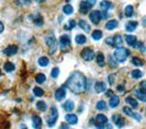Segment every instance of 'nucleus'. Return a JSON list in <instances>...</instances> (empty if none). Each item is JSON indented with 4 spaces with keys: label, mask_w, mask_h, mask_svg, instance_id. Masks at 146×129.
Segmentation results:
<instances>
[{
    "label": "nucleus",
    "mask_w": 146,
    "mask_h": 129,
    "mask_svg": "<svg viewBox=\"0 0 146 129\" xmlns=\"http://www.w3.org/2000/svg\"><path fill=\"white\" fill-rule=\"evenodd\" d=\"M66 86L72 93L80 95L86 90V78L83 74L77 71L68 77Z\"/></svg>",
    "instance_id": "nucleus-1"
},
{
    "label": "nucleus",
    "mask_w": 146,
    "mask_h": 129,
    "mask_svg": "<svg viewBox=\"0 0 146 129\" xmlns=\"http://www.w3.org/2000/svg\"><path fill=\"white\" fill-rule=\"evenodd\" d=\"M129 56H130V51L123 47L118 48L115 50V52H114V57H115L116 60L119 63H123Z\"/></svg>",
    "instance_id": "nucleus-2"
},
{
    "label": "nucleus",
    "mask_w": 146,
    "mask_h": 129,
    "mask_svg": "<svg viewBox=\"0 0 146 129\" xmlns=\"http://www.w3.org/2000/svg\"><path fill=\"white\" fill-rule=\"evenodd\" d=\"M105 43L109 45L110 47L120 48L122 45V38L120 35H115L112 38H107L106 41H105Z\"/></svg>",
    "instance_id": "nucleus-3"
},
{
    "label": "nucleus",
    "mask_w": 146,
    "mask_h": 129,
    "mask_svg": "<svg viewBox=\"0 0 146 129\" xmlns=\"http://www.w3.org/2000/svg\"><path fill=\"white\" fill-rule=\"evenodd\" d=\"M59 47L63 52H67L70 47V38L68 35H62L59 38Z\"/></svg>",
    "instance_id": "nucleus-4"
},
{
    "label": "nucleus",
    "mask_w": 146,
    "mask_h": 129,
    "mask_svg": "<svg viewBox=\"0 0 146 129\" xmlns=\"http://www.w3.org/2000/svg\"><path fill=\"white\" fill-rule=\"evenodd\" d=\"M58 110H57L56 107H51V115H50V116L47 117V123L49 127H52L55 124H56V122L58 120Z\"/></svg>",
    "instance_id": "nucleus-5"
},
{
    "label": "nucleus",
    "mask_w": 146,
    "mask_h": 129,
    "mask_svg": "<svg viewBox=\"0 0 146 129\" xmlns=\"http://www.w3.org/2000/svg\"><path fill=\"white\" fill-rule=\"evenodd\" d=\"M46 44L48 47L50 55H53L57 51V41L54 36H48V38H46Z\"/></svg>",
    "instance_id": "nucleus-6"
},
{
    "label": "nucleus",
    "mask_w": 146,
    "mask_h": 129,
    "mask_svg": "<svg viewBox=\"0 0 146 129\" xmlns=\"http://www.w3.org/2000/svg\"><path fill=\"white\" fill-rule=\"evenodd\" d=\"M108 122V118L102 114H100L95 119V126L97 128H104Z\"/></svg>",
    "instance_id": "nucleus-7"
},
{
    "label": "nucleus",
    "mask_w": 146,
    "mask_h": 129,
    "mask_svg": "<svg viewBox=\"0 0 146 129\" xmlns=\"http://www.w3.org/2000/svg\"><path fill=\"white\" fill-rule=\"evenodd\" d=\"M80 55H81V57L87 62L91 61L93 59V57H94V52L92 51V49H90L89 47H85L81 51Z\"/></svg>",
    "instance_id": "nucleus-8"
},
{
    "label": "nucleus",
    "mask_w": 146,
    "mask_h": 129,
    "mask_svg": "<svg viewBox=\"0 0 146 129\" xmlns=\"http://www.w3.org/2000/svg\"><path fill=\"white\" fill-rule=\"evenodd\" d=\"M102 18V12L99 10H94L90 14V19L94 25H98Z\"/></svg>",
    "instance_id": "nucleus-9"
},
{
    "label": "nucleus",
    "mask_w": 146,
    "mask_h": 129,
    "mask_svg": "<svg viewBox=\"0 0 146 129\" xmlns=\"http://www.w3.org/2000/svg\"><path fill=\"white\" fill-rule=\"evenodd\" d=\"M125 40H126V43L128 45H131V47H135V48L139 47L141 45V43H140V42L137 41V38L135 36H131V35L126 36H125Z\"/></svg>",
    "instance_id": "nucleus-10"
},
{
    "label": "nucleus",
    "mask_w": 146,
    "mask_h": 129,
    "mask_svg": "<svg viewBox=\"0 0 146 129\" xmlns=\"http://www.w3.org/2000/svg\"><path fill=\"white\" fill-rule=\"evenodd\" d=\"M18 51V47L17 45H11L7 47V48H5L3 50V54L5 56H7V57H12L14 55H16Z\"/></svg>",
    "instance_id": "nucleus-11"
},
{
    "label": "nucleus",
    "mask_w": 146,
    "mask_h": 129,
    "mask_svg": "<svg viewBox=\"0 0 146 129\" xmlns=\"http://www.w3.org/2000/svg\"><path fill=\"white\" fill-rule=\"evenodd\" d=\"M123 112H124V114H126L127 116H131V118L135 119L136 121L141 122V116L140 114L133 113L131 108L127 107H123Z\"/></svg>",
    "instance_id": "nucleus-12"
},
{
    "label": "nucleus",
    "mask_w": 146,
    "mask_h": 129,
    "mask_svg": "<svg viewBox=\"0 0 146 129\" xmlns=\"http://www.w3.org/2000/svg\"><path fill=\"white\" fill-rule=\"evenodd\" d=\"M112 121L118 128H122L125 125V119L121 116L120 115H114L112 116Z\"/></svg>",
    "instance_id": "nucleus-13"
},
{
    "label": "nucleus",
    "mask_w": 146,
    "mask_h": 129,
    "mask_svg": "<svg viewBox=\"0 0 146 129\" xmlns=\"http://www.w3.org/2000/svg\"><path fill=\"white\" fill-rule=\"evenodd\" d=\"M91 5L88 1H81L80 4V12L83 15H86L89 12V10L91 8Z\"/></svg>",
    "instance_id": "nucleus-14"
},
{
    "label": "nucleus",
    "mask_w": 146,
    "mask_h": 129,
    "mask_svg": "<svg viewBox=\"0 0 146 129\" xmlns=\"http://www.w3.org/2000/svg\"><path fill=\"white\" fill-rule=\"evenodd\" d=\"M66 97V90L64 88H58L56 92H55V98L57 101H62Z\"/></svg>",
    "instance_id": "nucleus-15"
},
{
    "label": "nucleus",
    "mask_w": 146,
    "mask_h": 129,
    "mask_svg": "<svg viewBox=\"0 0 146 129\" xmlns=\"http://www.w3.org/2000/svg\"><path fill=\"white\" fill-rule=\"evenodd\" d=\"M30 17H31L32 21L34 22V24H35L36 26H41L43 25V23H44L43 18H42V16H41L39 15V14H36V16H31Z\"/></svg>",
    "instance_id": "nucleus-16"
},
{
    "label": "nucleus",
    "mask_w": 146,
    "mask_h": 129,
    "mask_svg": "<svg viewBox=\"0 0 146 129\" xmlns=\"http://www.w3.org/2000/svg\"><path fill=\"white\" fill-rule=\"evenodd\" d=\"M66 121L70 124V125H76L78 123V117L74 114H68L65 116Z\"/></svg>",
    "instance_id": "nucleus-17"
},
{
    "label": "nucleus",
    "mask_w": 146,
    "mask_h": 129,
    "mask_svg": "<svg viewBox=\"0 0 146 129\" xmlns=\"http://www.w3.org/2000/svg\"><path fill=\"white\" fill-rule=\"evenodd\" d=\"M138 26V22L136 21H130L125 25V29L127 32H132L136 29V27Z\"/></svg>",
    "instance_id": "nucleus-18"
},
{
    "label": "nucleus",
    "mask_w": 146,
    "mask_h": 129,
    "mask_svg": "<svg viewBox=\"0 0 146 129\" xmlns=\"http://www.w3.org/2000/svg\"><path fill=\"white\" fill-rule=\"evenodd\" d=\"M32 125L34 128H41L42 126V120L38 116H34L32 117Z\"/></svg>",
    "instance_id": "nucleus-19"
},
{
    "label": "nucleus",
    "mask_w": 146,
    "mask_h": 129,
    "mask_svg": "<svg viewBox=\"0 0 146 129\" xmlns=\"http://www.w3.org/2000/svg\"><path fill=\"white\" fill-rule=\"evenodd\" d=\"M135 96L141 102H146V91L144 90H136L135 91Z\"/></svg>",
    "instance_id": "nucleus-20"
},
{
    "label": "nucleus",
    "mask_w": 146,
    "mask_h": 129,
    "mask_svg": "<svg viewBox=\"0 0 146 129\" xmlns=\"http://www.w3.org/2000/svg\"><path fill=\"white\" fill-rule=\"evenodd\" d=\"M105 89H106V84L103 82H96L95 84V90L97 93H102V92L105 91Z\"/></svg>",
    "instance_id": "nucleus-21"
},
{
    "label": "nucleus",
    "mask_w": 146,
    "mask_h": 129,
    "mask_svg": "<svg viewBox=\"0 0 146 129\" xmlns=\"http://www.w3.org/2000/svg\"><path fill=\"white\" fill-rule=\"evenodd\" d=\"M119 103H120V98H119L118 96H116V95H112V97L110 99V101H109L110 107H111V108L117 107Z\"/></svg>",
    "instance_id": "nucleus-22"
},
{
    "label": "nucleus",
    "mask_w": 146,
    "mask_h": 129,
    "mask_svg": "<svg viewBox=\"0 0 146 129\" xmlns=\"http://www.w3.org/2000/svg\"><path fill=\"white\" fill-rule=\"evenodd\" d=\"M79 26H80V27L82 30H84L85 32H87V33H89L90 30V25L85 20H83V19H80L79 21Z\"/></svg>",
    "instance_id": "nucleus-23"
},
{
    "label": "nucleus",
    "mask_w": 146,
    "mask_h": 129,
    "mask_svg": "<svg viewBox=\"0 0 146 129\" xmlns=\"http://www.w3.org/2000/svg\"><path fill=\"white\" fill-rule=\"evenodd\" d=\"M63 108L66 110L67 112H70L74 109V103L71 100H68L65 102V104L63 105Z\"/></svg>",
    "instance_id": "nucleus-24"
},
{
    "label": "nucleus",
    "mask_w": 146,
    "mask_h": 129,
    "mask_svg": "<svg viewBox=\"0 0 146 129\" xmlns=\"http://www.w3.org/2000/svg\"><path fill=\"white\" fill-rule=\"evenodd\" d=\"M111 7H112L111 3L110 1H107V0H103V1L100 3V8H102L103 12L105 13H106L108 11V9H110Z\"/></svg>",
    "instance_id": "nucleus-25"
},
{
    "label": "nucleus",
    "mask_w": 146,
    "mask_h": 129,
    "mask_svg": "<svg viewBox=\"0 0 146 129\" xmlns=\"http://www.w3.org/2000/svg\"><path fill=\"white\" fill-rule=\"evenodd\" d=\"M4 69L6 70V72L11 73L16 69V66H15V64H14L13 63L7 62V63H5V64H4Z\"/></svg>",
    "instance_id": "nucleus-26"
},
{
    "label": "nucleus",
    "mask_w": 146,
    "mask_h": 129,
    "mask_svg": "<svg viewBox=\"0 0 146 129\" xmlns=\"http://www.w3.org/2000/svg\"><path fill=\"white\" fill-rule=\"evenodd\" d=\"M117 26H118V21L114 19L109 21L106 24V28L108 30H113V29H115Z\"/></svg>",
    "instance_id": "nucleus-27"
},
{
    "label": "nucleus",
    "mask_w": 146,
    "mask_h": 129,
    "mask_svg": "<svg viewBox=\"0 0 146 129\" xmlns=\"http://www.w3.org/2000/svg\"><path fill=\"white\" fill-rule=\"evenodd\" d=\"M125 102L127 103V104H129V105H131V107L133 108V109H136V108H138V102L135 100V99H133L132 97H127L126 99H125Z\"/></svg>",
    "instance_id": "nucleus-28"
},
{
    "label": "nucleus",
    "mask_w": 146,
    "mask_h": 129,
    "mask_svg": "<svg viewBox=\"0 0 146 129\" xmlns=\"http://www.w3.org/2000/svg\"><path fill=\"white\" fill-rule=\"evenodd\" d=\"M75 41H76V43L78 44V45H83V44H85L86 43V41H87V39H86V36H84V35H78L76 38H75Z\"/></svg>",
    "instance_id": "nucleus-29"
},
{
    "label": "nucleus",
    "mask_w": 146,
    "mask_h": 129,
    "mask_svg": "<svg viewBox=\"0 0 146 129\" xmlns=\"http://www.w3.org/2000/svg\"><path fill=\"white\" fill-rule=\"evenodd\" d=\"M96 61H97V64H99L100 66H105V61H104V56L102 55V53H99L97 55V59H96Z\"/></svg>",
    "instance_id": "nucleus-30"
},
{
    "label": "nucleus",
    "mask_w": 146,
    "mask_h": 129,
    "mask_svg": "<svg viewBox=\"0 0 146 129\" xmlns=\"http://www.w3.org/2000/svg\"><path fill=\"white\" fill-rule=\"evenodd\" d=\"M48 64H49V60H48V57H41L38 59V64H39L40 66L46 67Z\"/></svg>",
    "instance_id": "nucleus-31"
},
{
    "label": "nucleus",
    "mask_w": 146,
    "mask_h": 129,
    "mask_svg": "<svg viewBox=\"0 0 146 129\" xmlns=\"http://www.w3.org/2000/svg\"><path fill=\"white\" fill-rule=\"evenodd\" d=\"M36 108L41 112H45L46 110H47V105H46L44 101H38V102H36Z\"/></svg>",
    "instance_id": "nucleus-32"
},
{
    "label": "nucleus",
    "mask_w": 146,
    "mask_h": 129,
    "mask_svg": "<svg viewBox=\"0 0 146 129\" xmlns=\"http://www.w3.org/2000/svg\"><path fill=\"white\" fill-rule=\"evenodd\" d=\"M46 76L44 75V74H38V75L36 76V82L38 83V84H43V83L46 81Z\"/></svg>",
    "instance_id": "nucleus-33"
},
{
    "label": "nucleus",
    "mask_w": 146,
    "mask_h": 129,
    "mask_svg": "<svg viewBox=\"0 0 146 129\" xmlns=\"http://www.w3.org/2000/svg\"><path fill=\"white\" fill-rule=\"evenodd\" d=\"M124 14L127 17H131L132 15H133V7H132V6H127L125 7Z\"/></svg>",
    "instance_id": "nucleus-34"
},
{
    "label": "nucleus",
    "mask_w": 146,
    "mask_h": 129,
    "mask_svg": "<svg viewBox=\"0 0 146 129\" xmlns=\"http://www.w3.org/2000/svg\"><path fill=\"white\" fill-rule=\"evenodd\" d=\"M91 36H92V38L94 40H100L102 38V32L100 30H95L92 33V35H91Z\"/></svg>",
    "instance_id": "nucleus-35"
},
{
    "label": "nucleus",
    "mask_w": 146,
    "mask_h": 129,
    "mask_svg": "<svg viewBox=\"0 0 146 129\" xmlns=\"http://www.w3.org/2000/svg\"><path fill=\"white\" fill-rule=\"evenodd\" d=\"M131 63L134 64L135 66H143V62L141 59L139 57H133L131 59Z\"/></svg>",
    "instance_id": "nucleus-36"
},
{
    "label": "nucleus",
    "mask_w": 146,
    "mask_h": 129,
    "mask_svg": "<svg viewBox=\"0 0 146 129\" xmlns=\"http://www.w3.org/2000/svg\"><path fill=\"white\" fill-rule=\"evenodd\" d=\"M63 12L64 14H66V15H71L73 13V7L70 6V5H66V6H64L63 7Z\"/></svg>",
    "instance_id": "nucleus-37"
},
{
    "label": "nucleus",
    "mask_w": 146,
    "mask_h": 129,
    "mask_svg": "<svg viewBox=\"0 0 146 129\" xmlns=\"http://www.w3.org/2000/svg\"><path fill=\"white\" fill-rule=\"evenodd\" d=\"M131 76L132 78H134V79H139V78L143 76V73L140 70H138V69H135V70L131 72Z\"/></svg>",
    "instance_id": "nucleus-38"
},
{
    "label": "nucleus",
    "mask_w": 146,
    "mask_h": 129,
    "mask_svg": "<svg viewBox=\"0 0 146 129\" xmlns=\"http://www.w3.org/2000/svg\"><path fill=\"white\" fill-rule=\"evenodd\" d=\"M107 107V105H106V103L104 102V101H99V102L97 103V105H96V108H97L98 110H104V109H106Z\"/></svg>",
    "instance_id": "nucleus-39"
},
{
    "label": "nucleus",
    "mask_w": 146,
    "mask_h": 129,
    "mask_svg": "<svg viewBox=\"0 0 146 129\" xmlns=\"http://www.w3.org/2000/svg\"><path fill=\"white\" fill-rule=\"evenodd\" d=\"M33 93L36 96H38V97H40V96H42L44 95V91L40 88V87H35L34 90H33Z\"/></svg>",
    "instance_id": "nucleus-40"
},
{
    "label": "nucleus",
    "mask_w": 146,
    "mask_h": 129,
    "mask_svg": "<svg viewBox=\"0 0 146 129\" xmlns=\"http://www.w3.org/2000/svg\"><path fill=\"white\" fill-rule=\"evenodd\" d=\"M75 26H76V22H75V20H70V22H68V26H64V29H66V30H71L72 28H74Z\"/></svg>",
    "instance_id": "nucleus-41"
},
{
    "label": "nucleus",
    "mask_w": 146,
    "mask_h": 129,
    "mask_svg": "<svg viewBox=\"0 0 146 129\" xmlns=\"http://www.w3.org/2000/svg\"><path fill=\"white\" fill-rule=\"evenodd\" d=\"M59 75V69L58 67H55L52 69V71H51V76L52 78H57Z\"/></svg>",
    "instance_id": "nucleus-42"
},
{
    "label": "nucleus",
    "mask_w": 146,
    "mask_h": 129,
    "mask_svg": "<svg viewBox=\"0 0 146 129\" xmlns=\"http://www.w3.org/2000/svg\"><path fill=\"white\" fill-rule=\"evenodd\" d=\"M109 63H110V66H111V67H114V68L117 67V64L114 62L112 57H111V56L109 57Z\"/></svg>",
    "instance_id": "nucleus-43"
},
{
    "label": "nucleus",
    "mask_w": 146,
    "mask_h": 129,
    "mask_svg": "<svg viewBox=\"0 0 146 129\" xmlns=\"http://www.w3.org/2000/svg\"><path fill=\"white\" fill-rule=\"evenodd\" d=\"M18 5H20V6H25V5H29L31 0H17Z\"/></svg>",
    "instance_id": "nucleus-44"
},
{
    "label": "nucleus",
    "mask_w": 146,
    "mask_h": 129,
    "mask_svg": "<svg viewBox=\"0 0 146 129\" xmlns=\"http://www.w3.org/2000/svg\"><path fill=\"white\" fill-rule=\"evenodd\" d=\"M140 87H141V89H143V90L146 91V81L141 82V84H140Z\"/></svg>",
    "instance_id": "nucleus-45"
},
{
    "label": "nucleus",
    "mask_w": 146,
    "mask_h": 129,
    "mask_svg": "<svg viewBox=\"0 0 146 129\" xmlns=\"http://www.w3.org/2000/svg\"><path fill=\"white\" fill-rule=\"evenodd\" d=\"M105 95H106L107 97H109V96H111V95H113V91L112 90H108L106 92V94H105Z\"/></svg>",
    "instance_id": "nucleus-46"
},
{
    "label": "nucleus",
    "mask_w": 146,
    "mask_h": 129,
    "mask_svg": "<svg viewBox=\"0 0 146 129\" xmlns=\"http://www.w3.org/2000/svg\"><path fill=\"white\" fill-rule=\"evenodd\" d=\"M117 90H118V92H121V94L124 93V87L121 86H119L117 87Z\"/></svg>",
    "instance_id": "nucleus-47"
},
{
    "label": "nucleus",
    "mask_w": 146,
    "mask_h": 129,
    "mask_svg": "<svg viewBox=\"0 0 146 129\" xmlns=\"http://www.w3.org/2000/svg\"><path fill=\"white\" fill-rule=\"evenodd\" d=\"M113 81H114V79H113V76H109V82H110V84L111 85H112L113 84Z\"/></svg>",
    "instance_id": "nucleus-48"
},
{
    "label": "nucleus",
    "mask_w": 146,
    "mask_h": 129,
    "mask_svg": "<svg viewBox=\"0 0 146 129\" xmlns=\"http://www.w3.org/2000/svg\"><path fill=\"white\" fill-rule=\"evenodd\" d=\"M4 28H5V27H4V25H3V23H2L1 21H0V34H1L2 32L4 31Z\"/></svg>",
    "instance_id": "nucleus-49"
},
{
    "label": "nucleus",
    "mask_w": 146,
    "mask_h": 129,
    "mask_svg": "<svg viewBox=\"0 0 146 129\" xmlns=\"http://www.w3.org/2000/svg\"><path fill=\"white\" fill-rule=\"evenodd\" d=\"M87 1H88L91 6H94L95 5V3H96V1H97V0H87Z\"/></svg>",
    "instance_id": "nucleus-50"
},
{
    "label": "nucleus",
    "mask_w": 146,
    "mask_h": 129,
    "mask_svg": "<svg viewBox=\"0 0 146 129\" xmlns=\"http://www.w3.org/2000/svg\"><path fill=\"white\" fill-rule=\"evenodd\" d=\"M44 1L45 0H36V2L38 3V4H42V3H44Z\"/></svg>",
    "instance_id": "nucleus-51"
},
{
    "label": "nucleus",
    "mask_w": 146,
    "mask_h": 129,
    "mask_svg": "<svg viewBox=\"0 0 146 129\" xmlns=\"http://www.w3.org/2000/svg\"><path fill=\"white\" fill-rule=\"evenodd\" d=\"M68 126H65V125H62L61 126H60V128H68Z\"/></svg>",
    "instance_id": "nucleus-52"
},
{
    "label": "nucleus",
    "mask_w": 146,
    "mask_h": 129,
    "mask_svg": "<svg viewBox=\"0 0 146 129\" xmlns=\"http://www.w3.org/2000/svg\"><path fill=\"white\" fill-rule=\"evenodd\" d=\"M0 76H2V72H1V70H0Z\"/></svg>",
    "instance_id": "nucleus-53"
}]
</instances>
